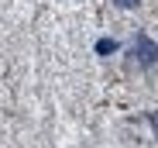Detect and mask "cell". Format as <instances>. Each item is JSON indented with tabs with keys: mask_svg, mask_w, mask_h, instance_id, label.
<instances>
[{
	"mask_svg": "<svg viewBox=\"0 0 158 148\" xmlns=\"http://www.w3.org/2000/svg\"><path fill=\"white\" fill-rule=\"evenodd\" d=\"M114 4H117L120 11H138V7H141V0H114Z\"/></svg>",
	"mask_w": 158,
	"mask_h": 148,
	"instance_id": "cell-3",
	"label": "cell"
},
{
	"mask_svg": "<svg viewBox=\"0 0 158 148\" xmlns=\"http://www.w3.org/2000/svg\"><path fill=\"white\" fill-rule=\"evenodd\" d=\"M131 59H134V66L144 72V76H155V72H158V41H155L148 31H134Z\"/></svg>",
	"mask_w": 158,
	"mask_h": 148,
	"instance_id": "cell-1",
	"label": "cell"
},
{
	"mask_svg": "<svg viewBox=\"0 0 158 148\" xmlns=\"http://www.w3.org/2000/svg\"><path fill=\"white\" fill-rule=\"evenodd\" d=\"M117 48H120V41H117V38H96V41H93V52H96V55H103V59L114 55Z\"/></svg>",
	"mask_w": 158,
	"mask_h": 148,
	"instance_id": "cell-2",
	"label": "cell"
}]
</instances>
